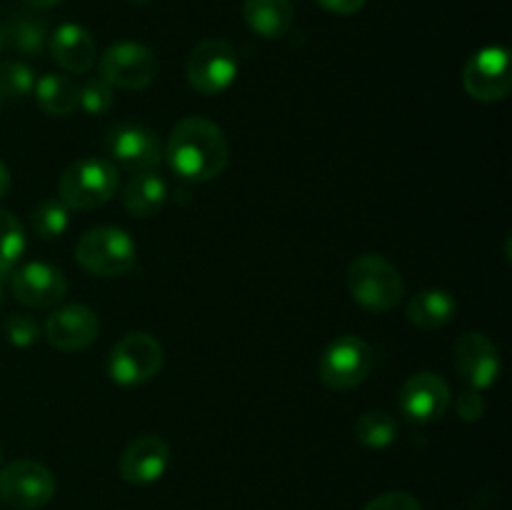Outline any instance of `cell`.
Returning <instances> with one entry per match:
<instances>
[{
  "label": "cell",
  "mask_w": 512,
  "mask_h": 510,
  "mask_svg": "<svg viewBox=\"0 0 512 510\" xmlns=\"http://www.w3.org/2000/svg\"><path fill=\"white\" fill-rule=\"evenodd\" d=\"M228 138L208 118H183L170 133L163 155L170 170L188 183H208L228 165Z\"/></svg>",
  "instance_id": "obj_1"
},
{
  "label": "cell",
  "mask_w": 512,
  "mask_h": 510,
  "mask_svg": "<svg viewBox=\"0 0 512 510\" xmlns=\"http://www.w3.org/2000/svg\"><path fill=\"white\" fill-rule=\"evenodd\" d=\"M348 290L370 313H388L403 300L405 283L400 270L378 253H363L348 265Z\"/></svg>",
  "instance_id": "obj_2"
},
{
  "label": "cell",
  "mask_w": 512,
  "mask_h": 510,
  "mask_svg": "<svg viewBox=\"0 0 512 510\" xmlns=\"http://www.w3.org/2000/svg\"><path fill=\"white\" fill-rule=\"evenodd\" d=\"M118 190V168L105 158H80L58 180L60 203L70 210H93L108 203Z\"/></svg>",
  "instance_id": "obj_3"
},
{
  "label": "cell",
  "mask_w": 512,
  "mask_h": 510,
  "mask_svg": "<svg viewBox=\"0 0 512 510\" xmlns=\"http://www.w3.org/2000/svg\"><path fill=\"white\" fill-rule=\"evenodd\" d=\"M135 240L123 228L113 225H100L80 235L75 245V258L88 273L98 278H118L125 275L135 265Z\"/></svg>",
  "instance_id": "obj_4"
},
{
  "label": "cell",
  "mask_w": 512,
  "mask_h": 510,
  "mask_svg": "<svg viewBox=\"0 0 512 510\" xmlns=\"http://www.w3.org/2000/svg\"><path fill=\"white\" fill-rule=\"evenodd\" d=\"M373 365V345L365 343L358 335H340L320 355V383L328 390H338V393L358 388L370 375Z\"/></svg>",
  "instance_id": "obj_5"
},
{
  "label": "cell",
  "mask_w": 512,
  "mask_h": 510,
  "mask_svg": "<svg viewBox=\"0 0 512 510\" xmlns=\"http://www.w3.org/2000/svg\"><path fill=\"white\" fill-rule=\"evenodd\" d=\"M185 75L200 95H220L238 78V55L225 40H203L190 50L185 60Z\"/></svg>",
  "instance_id": "obj_6"
},
{
  "label": "cell",
  "mask_w": 512,
  "mask_h": 510,
  "mask_svg": "<svg viewBox=\"0 0 512 510\" xmlns=\"http://www.w3.org/2000/svg\"><path fill=\"white\" fill-rule=\"evenodd\" d=\"M163 368V348L148 333H128L108 355V375L118 385H143Z\"/></svg>",
  "instance_id": "obj_7"
},
{
  "label": "cell",
  "mask_w": 512,
  "mask_h": 510,
  "mask_svg": "<svg viewBox=\"0 0 512 510\" xmlns=\"http://www.w3.org/2000/svg\"><path fill=\"white\" fill-rule=\"evenodd\" d=\"M100 78L110 85V88L123 90H140L150 85L158 75V58L153 50L143 43H133V40H123L115 43L100 55Z\"/></svg>",
  "instance_id": "obj_8"
},
{
  "label": "cell",
  "mask_w": 512,
  "mask_h": 510,
  "mask_svg": "<svg viewBox=\"0 0 512 510\" xmlns=\"http://www.w3.org/2000/svg\"><path fill=\"white\" fill-rule=\"evenodd\" d=\"M55 495V478L38 460H13L0 470V500L10 508L38 510Z\"/></svg>",
  "instance_id": "obj_9"
},
{
  "label": "cell",
  "mask_w": 512,
  "mask_h": 510,
  "mask_svg": "<svg viewBox=\"0 0 512 510\" xmlns=\"http://www.w3.org/2000/svg\"><path fill=\"white\" fill-rule=\"evenodd\" d=\"M463 88L470 98L480 100V103H498V100L508 98L512 88L508 48L488 45V48L478 50L465 63Z\"/></svg>",
  "instance_id": "obj_10"
},
{
  "label": "cell",
  "mask_w": 512,
  "mask_h": 510,
  "mask_svg": "<svg viewBox=\"0 0 512 510\" xmlns=\"http://www.w3.org/2000/svg\"><path fill=\"white\" fill-rule=\"evenodd\" d=\"M105 148H108L110 158L115 163L128 170H135V173L155 170L163 163V145H160L155 130L145 128V125H115V128L108 130Z\"/></svg>",
  "instance_id": "obj_11"
},
{
  "label": "cell",
  "mask_w": 512,
  "mask_h": 510,
  "mask_svg": "<svg viewBox=\"0 0 512 510\" xmlns=\"http://www.w3.org/2000/svg\"><path fill=\"white\" fill-rule=\"evenodd\" d=\"M455 368L460 380L473 390H488L500 375L498 345L485 333H465L455 340L453 348Z\"/></svg>",
  "instance_id": "obj_12"
},
{
  "label": "cell",
  "mask_w": 512,
  "mask_h": 510,
  "mask_svg": "<svg viewBox=\"0 0 512 510\" xmlns=\"http://www.w3.org/2000/svg\"><path fill=\"white\" fill-rule=\"evenodd\" d=\"M398 403L410 420L433 423L448 413L453 395H450V385L445 383V378L423 370V373H415L405 380L398 393Z\"/></svg>",
  "instance_id": "obj_13"
},
{
  "label": "cell",
  "mask_w": 512,
  "mask_h": 510,
  "mask_svg": "<svg viewBox=\"0 0 512 510\" xmlns=\"http://www.w3.org/2000/svg\"><path fill=\"white\" fill-rule=\"evenodd\" d=\"M10 288H13V295L23 305L50 308V305H58L65 298L68 280H65L63 270L55 268V265L33 260V263H25L18 270H13Z\"/></svg>",
  "instance_id": "obj_14"
},
{
  "label": "cell",
  "mask_w": 512,
  "mask_h": 510,
  "mask_svg": "<svg viewBox=\"0 0 512 510\" xmlns=\"http://www.w3.org/2000/svg\"><path fill=\"white\" fill-rule=\"evenodd\" d=\"M98 328V315H95L88 305L73 303L55 310V313L45 320L43 335L55 350L75 353V350H85L95 338H98Z\"/></svg>",
  "instance_id": "obj_15"
},
{
  "label": "cell",
  "mask_w": 512,
  "mask_h": 510,
  "mask_svg": "<svg viewBox=\"0 0 512 510\" xmlns=\"http://www.w3.org/2000/svg\"><path fill=\"white\" fill-rule=\"evenodd\" d=\"M170 445L160 435H140L120 455V475L130 485L158 483L170 468Z\"/></svg>",
  "instance_id": "obj_16"
},
{
  "label": "cell",
  "mask_w": 512,
  "mask_h": 510,
  "mask_svg": "<svg viewBox=\"0 0 512 510\" xmlns=\"http://www.w3.org/2000/svg\"><path fill=\"white\" fill-rule=\"evenodd\" d=\"M50 55H53L60 68L78 75L88 73L93 68L95 58H98L93 35L78 23H63L53 30V35H50Z\"/></svg>",
  "instance_id": "obj_17"
},
{
  "label": "cell",
  "mask_w": 512,
  "mask_h": 510,
  "mask_svg": "<svg viewBox=\"0 0 512 510\" xmlns=\"http://www.w3.org/2000/svg\"><path fill=\"white\" fill-rule=\"evenodd\" d=\"M243 18L260 38H285L293 28L295 10L290 0H245Z\"/></svg>",
  "instance_id": "obj_18"
},
{
  "label": "cell",
  "mask_w": 512,
  "mask_h": 510,
  "mask_svg": "<svg viewBox=\"0 0 512 510\" xmlns=\"http://www.w3.org/2000/svg\"><path fill=\"white\" fill-rule=\"evenodd\" d=\"M168 200V183L155 170L135 173L123 190V205L135 218H150Z\"/></svg>",
  "instance_id": "obj_19"
},
{
  "label": "cell",
  "mask_w": 512,
  "mask_h": 510,
  "mask_svg": "<svg viewBox=\"0 0 512 510\" xmlns=\"http://www.w3.org/2000/svg\"><path fill=\"white\" fill-rule=\"evenodd\" d=\"M458 313V300L453 293L440 288L420 290L408 303V320L420 330H435L448 325Z\"/></svg>",
  "instance_id": "obj_20"
},
{
  "label": "cell",
  "mask_w": 512,
  "mask_h": 510,
  "mask_svg": "<svg viewBox=\"0 0 512 510\" xmlns=\"http://www.w3.org/2000/svg\"><path fill=\"white\" fill-rule=\"evenodd\" d=\"M35 100L48 115H70L78 108V83L65 73H45L35 80Z\"/></svg>",
  "instance_id": "obj_21"
},
{
  "label": "cell",
  "mask_w": 512,
  "mask_h": 510,
  "mask_svg": "<svg viewBox=\"0 0 512 510\" xmlns=\"http://www.w3.org/2000/svg\"><path fill=\"white\" fill-rule=\"evenodd\" d=\"M0 38L18 53L38 55L45 48V40H48V23L43 18H35V15L18 13L3 25Z\"/></svg>",
  "instance_id": "obj_22"
},
{
  "label": "cell",
  "mask_w": 512,
  "mask_h": 510,
  "mask_svg": "<svg viewBox=\"0 0 512 510\" xmlns=\"http://www.w3.org/2000/svg\"><path fill=\"white\" fill-rule=\"evenodd\" d=\"M353 433L365 448H390L398 440V420L385 410H368L353 423Z\"/></svg>",
  "instance_id": "obj_23"
},
{
  "label": "cell",
  "mask_w": 512,
  "mask_h": 510,
  "mask_svg": "<svg viewBox=\"0 0 512 510\" xmlns=\"http://www.w3.org/2000/svg\"><path fill=\"white\" fill-rule=\"evenodd\" d=\"M25 230L13 213L0 208V273L10 275L25 253Z\"/></svg>",
  "instance_id": "obj_24"
},
{
  "label": "cell",
  "mask_w": 512,
  "mask_h": 510,
  "mask_svg": "<svg viewBox=\"0 0 512 510\" xmlns=\"http://www.w3.org/2000/svg\"><path fill=\"white\" fill-rule=\"evenodd\" d=\"M30 223H33V233L40 240H55L68 230L70 208H65L60 200H43L33 208Z\"/></svg>",
  "instance_id": "obj_25"
},
{
  "label": "cell",
  "mask_w": 512,
  "mask_h": 510,
  "mask_svg": "<svg viewBox=\"0 0 512 510\" xmlns=\"http://www.w3.org/2000/svg\"><path fill=\"white\" fill-rule=\"evenodd\" d=\"M35 73L28 63L20 60H5L0 63V95L3 98L23 100L33 93Z\"/></svg>",
  "instance_id": "obj_26"
},
{
  "label": "cell",
  "mask_w": 512,
  "mask_h": 510,
  "mask_svg": "<svg viewBox=\"0 0 512 510\" xmlns=\"http://www.w3.org/2000/svg\"><path fill=\"white\" fill-rule=\"evenodd\" d=\"M113 103V88H110L103 78L85 80L83 85H78V108L83 110V113L103 115L113 108Z\"/></svg>",
  "instance_id": "obj_27"
},
{
  "label": "cell",
  "mask_w": 512,
  "mask_h": 510,
  "mask_svg": "<svg viewBox=\"0 0 512 510\" xmlns=\"http://www.w3.org/2000/svg\"><path fill=\"white\" fill-rule=\"evenodd\" d=\"M3 333L8 338L10 345L15 348H30V345L38 343L40 338V325L35 323V318L25 313H13L5 318Z\"/></svg>",
  "instance_id": "obj_28"
},
{
  "label": "cell",
  "mask_w": 512,
  "mask_h": 510,
  "mask_svg": "<svg viewBox=\"0 0 512 510\" xmlns=\"http://www.w3.org/2000/svg\"><path fill=\"white\" fill-rule=\"evenodd\" d=\"M363 510H423V505H420L415 495L393 490V493H383L375 500H370Z\"/></svg>",
  "instance_id": "obj_29"
},
{
  "label": "cell",
  "mask_w": 512,
  "mask_h": 510,
  "mask_svg": "<svg viewBox=\"0 0 512 510\" xmlns=\"http://www.w3.org/2000/svg\"><path fill=\"white\" fill-rule=\"evenodd\" d=\"M455 410H458L460 420L465 423H478L485 415V398L480 390H465V393L458 395V403H455Z\"/></svg>",
  "instance_id": "obj_30"
},
{
  "label": "cell",
  "mask_w": 512,
  "mask_h": 510,
  "mask_svg": "<svg viewBox=\"0 0 512 510\" xmlns=\"http://www.w3.org/2000/svg\"><path fill=\"white\" fill-rule=\"evenodd\" d=\"M315 3H318L323 10H328V13L353 15L358 13V10H363L365 0H315Z\"/></svg>",
  "instance_id": "obj_31"
},
{
  "label": "cell",
  "mask_w": 512,
  "mask_h": 510,
  "mask_svg": "<svg viewBox=\"0 0 512 510\" xmlns=\"http://www.w3.org/2000/svg\"><path fill=\"white\" fill-rule=\"evenodd\" d=\"M8 188H10V170H8V165L0 160V198L8 193Z\"/></svg>",
  "instance_id": "obj_32"
},
{
  "label": "cell",
  "mask_w": 512,
  "mask_h": 510,
  "mask_svg": "<svg viewBox=\"0 0 512 510\" xmlns=\"http://www.w3.org/2000/svg\"><path fill=\"white\" fill-rule=\"evenodd\" d=\"M28 5H33V8H53V5H58L60 0H25Z\"/></svg>",
  "instance_id": "obj_33"
},
{
  "label": "cell",
  "mask_w": 512,
  "mask_h": 510,
  "mask_svg": "<svg viewBox=\"0 0 512 510\" xmlns=\"http://www.w3.org/2000/svg\"><path fill=\"white\" fill-rule=\"evenodd\" d=\"M5 303V275L0 273V308H3Z\"/></svg>",
  "instance_id": "obj_34"
},
{
  "label": "cell",
  "mask_w": 512,
  "mask_h": 510,
  "mask_svg": "<svg viewBox=\"0 0 512 510\" xmlns=\"http://www.w3.org/2000/svg\"><path fill=\"white\" fill-rule=\"evenodd\" d=\"M130 3H138V5H143V3H150V0H130Z\"/></svg>",
  "instance_id": "obj_35"
},
{
  "label": "cell",
  "mask_w": 512,
  "mask_h": 510,
  "mask_svg": "<svg viewBox=\"0 0 512 510\" xmlns=\"http://www.w3.org/2000/svg\"><path fill=\"white\" fill-rule=\"evenodd\" d=\"M3 100H5V98H3V95H0V108H3Z\"/></svg>",
  "instance_id": "obj_36"
},
{
  "label": "cell",
  "mask_w": 512,
  "mask_h": 510,
  "mask_svg": "<svg viewBox=\"0 0 512 510\" xmlns=\"http://www.w3.org/2000/svg\"><path fill=\"white\" fill-rule=\"evenodd\" d=\"M0 48H3V38H0Z\"/></svg>",
  "instance_id": "obj_37"
},
{
  "label": "cell",
  "mask_w": 512,
  "mask_h": 510,
  "mask_svg": "<svg viewBox=\"0 0 512 510\" xmlns=\"http://www.w3.org/2000/svg\"><path fill=\"white\" fill-rule=\"evenodd\" d=\"M0 458H3V450H0Z\"/></svg>",
  "instance_id": "obj_38"
}]
</instances>
